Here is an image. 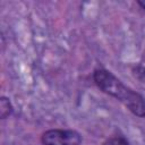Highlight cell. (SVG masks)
<instances>
[{"mask_svg": "<svg viewBox=\"0 0 145 145\" xmlns=\"http://www.w3.org/2000/svg\"><path fill=\"white\" fill-rule=\"evenodd\" d=\"M92 77L100 91L121 102L134 116L145 118V99L140 93L123 84L121 79L105 68H96Z\"/></svg>", "mask_w": 145, "mask_h": 145, "instance_id": "1", "label": "cell"}, {"mask_svg": "<svg viewBox=\"0 0 145 145\" xmlns=\"http://www.w3.org/2000/svg\"><path fill=\"white\" fill-rule=\"evenodd\" d=\"M83 137L75 129L52 128L41 135L42 145H80Z\"/></svg>", "mask_w": 145, "mask_h": 145, "instance_id": "2", "label": "cell"}, {"mask_svg": "<svg viewBox=\"0 0 145 145\" xmlns=\"http://www.w3.org/2000/svg\"><path fill=\"white\" fill-rule=\"evenodd\" d=\"M14 113V105L9 97L2 95L0 97V119L5 120Z\"/></svg>", "mask_w": 145, "mask_h": 145, "instance_id": "3", "label": "cell"}, {"mask_svg": "<svg viewBox=\"0 0 145 145\" xmlns=\"http://www.w3.org/2000/svg\"><path fill=\"white\" fill-rule=\"evenodd\" d=\"M102 145H130L128 139L122 135H114L105 139Z\"/></svg>", "mask_w": 145, "mask_h": 145, "instance_id": "4", "label": "cell"}, {"mask_svg": "<svg viewBox=\"0 0 145 145\" xmlns=\"http://www.w3.org/2000/svg\"><path fill=\"white\" fill-rule=\"evenodd\" d=\"M131 72H133L134 77L136 79H138L140 82V84H143L145 86V67L142 65H135L131 68Z\"/></svg>", "mask_w": 145, "mask_h": 145, "instance_id": "5", "label": "cell"}, {"mask_svg": "<svg viewBox=\"0 0 145 145\" xmlns=\"http://www.w3.org/2000/svg\"><path fill=\"white\" fill-rule=\"evenodd\" d=\"M136 3H137L143 10H145V0H136Z\"/></svg>", "mask_w": 145, "mask_h": 145, "instance_id": "6", "label": "cell"}]
</instances>
